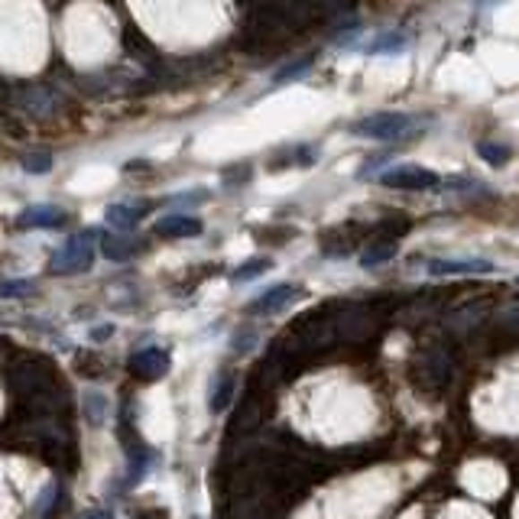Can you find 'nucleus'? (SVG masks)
I'll return each mask as SVG.
<instances>
[{
	"label": "nucleus",
	"instance_id": "11",
	"mask_svg": "<svg viewBox=\"0 0 519 519\" xmlns=\"http://www.w3.org/2000/svg\"><path fill=\"white\" fill-rule=\"evenodd\" d=\"M396 256V238H384V240H374L370 247L360 254V264L364 266H376V264H386Z\"/></svg>",
	"mask_w": 519,
	"mask_h": 519
},
{
	"label": "nucleus",
	"instance_id": "17",
	"mask_svg": "<svg viewBox=\"0 0 519 519\" xmlns=\"http://www.w3.org/2000/svg\"><path fill=\"white\" fill-rule=\"evenodd\" d=\"M402 46H406V36H400V33H384L374 46H370V52H396V49H402Z\"/></svg>",
	"mask_w": 519,
	"mask_h": 519
},
{
	"label": "nucleus",
	"instance_id": "2",
	"mask_svg": "<svg viewBox=\"0 0 519 519\" xmlns=\"http://www.w3.org/2000/svg\"><path fill=\"white\" fill-rule=\"evenodd\" d=\"M94 264V230H82L62 244L52 254V272L56 276H75V272L91 270Z\"/></svg>",
	"mask_w": 519,
	"mask_h": 519
},
{
	"label": "nucleus",
	"instance_id": "8",
	"mask_svg": "<svg viewBox=\"0 0 519 519\" xmlns=\"http://www.w3.org/2000/svg\"><path fill=\"white\" fill-rule=\"evenodd\" d=\"M153 230L160 238H195V234H202V221L192 214H166L156 221Z\"/></svg>",
	"mask_w": 519,
	"mask_h": 519
},
{
	"label": "nucleus",
	"instance_id": "16",
	"mask_svg": "<svg viewBox=\"0 0 519 519\" xmlns=\"http://www.w3.org/2000/svg\"><path fill=\"white\" fill-rule=\"evenodd\" d=\"M270 260H266V256H256V260H247V264L240 266L238 272H234V280L238 282H244V280H256V276H264L266 270H270Z\"/></svg>",
	"mask_w": 519,
	"mask_h": 519
},
{
	"label": "nucleus",
	"instance_id": "10",
	"mask_svg": "<svg viewBox=\"0 0 519 519\" xmlns=\"http://www.w3.org/2000/svg\"><path fill=\"white\" fill-rule=\"evenodd\" d=\"M140 218H143V208H136V204H111L108 208V224L117 228L120 234L134 230L140 224Z\"/></svg>",
	"mask_w": 519,
	"mask_h": 519
},
{
	"label": "nucleus",
	"instance_id": "5",
	"mask_svg": "<svg viewBox=\"0 0 519 519\" xmlns=\"http://www.w3.org/2000/svg\"><path fill=\"white\" fill-rule=\"evenodd\" d=\"M127 367L140 376V380H160V376H166V370H169V350H162V348L136 350Z\"/></svg>",
	"mask_w": 519,
	"mask_h": 519
},
{
	"label": "nucleus",
	"instance_id": "1",
	"mask_svg": "<svg viewBox=\"0 0 519 519\" xmlns=\"http://www.w3.org/2000/svg\"><path fill=\"white\" fill-rule=\"evenodd\" d=\"M419 127V120L412 114H400V111H380L370 114V117H360L350 134L367 136V140H384V143H393V140H406L412 130Z\"/></svg>",
	"mask_w": 519,
	"mask_h": 519
},
{
	"label": "nucleus",
	"instance_id": "3",
	"mask_svg": "<svg viewBox=\"0 0 519 519\" xmlns=\"http://www.w3.org/2000/svg\"><path fill=\"white\" fill-rule=\"evenodd\" d=\"M380 186L402 188V192H428V188L442 186V179H438V172L426 169V166H396L380 176Z\"/></svg>",
	"mask_w": 519,
	"mask_h": 519
},
{
	"label": "nucleus",
	"instance_id": "6",
	"mask_svg": "<svg viewBox=\"0 0 519 519\" xmlns=\"http://www.w3.org/2000/svg\"><path fill=\"white\" fill-rule=\"evenodd\" d=\"M62 224H65V212L56 204H36V208H26L17 218V228L23 230H56Z\"/></svg>",
	"mask_w": 519,
	"mask_h": 519
},
{
	"label": "nucleus",
	"instance_id": "4",
	"mask_svg": "<svg viewBox=\"0 0 519 519\" xmlns=\"http://www.w3.org/2000/svg\"><path fill=\"white\" fill-rule=\"evenodd\" d=\"M298 296H302V290H298V286H292V282H282V286H272V290H266L264 296H256L254 302L247 306V312H250V316H272V312H282V308H290Z\"/></svg>",
	"mask_w": 519,
	"mask_h": 519
},
{
	"label": "nucleus",
	"instance_id": "18",
	"mask_svg": "<svg viewBox=\"0 0 519 519\" xmlns=\"http://www.w3.org/2000/svg\"><path fill=\"white\" fill-rule=\"evenodd\" d=\"M308 68H312V59H298L296 65H290V68H282L280 75L272 78L276 85H286V82H292V78H298V75H306Z\"/></svg>",
	"mask_w": 519,
	"mask_h": 519
},
{
	"label": "nucleus",
	"instance_id": "21",
	"mask_svg": "<svg viewBox=\"0 0 519 519\" xmlns=\"http://www.w3.org/2000/svg\"><path fill=\"white\" fill-rule=\"evenodd\" d=\"M82 519H114L108 510H94V513H88V516H82Z\"/></svg>",
	"mask_w": 519,
	"mask_h": 519
},
{
	"label": "nucleus",
	"instance_id": "15",
	"mask_svg": "<svg viewBox=\"0 0 519 519\" xmlns=\"http://www.w3.org/2000/svg\"><path fill=\"white\" fill-rule=\"evenodd\" d=\"M477 153L484 156L490 166H506L510 162V146H503V143H477Z\"/></svg>",
	"mask_w": 519,
	"mask_h": 519
},
{
	"label": "nucleus",
	"instance_id": "12",
	"mask_svg": "<svg viewBox=\"0 0 519 519\" xmlns=\"http://www.w3.org/2000/svg\"><path fill=\"white\" fill-rule=\"evenodd\" d=\"M85 412L94 426H104L108 422V396L104 393H85Z\"/></svg>",
	"mask_w": 519,
	"mask_h": 519
},
{
	"label": "nucleus",
	"instance_id": "22",
	"mask_svg": "<svg viewBox=\"0 0 519 519\" xmlns=\"http://www.w3.org/2000/svg\"><path fill=\"white\" fill-rule=\"evenodd\" d=\"M516 286H519V280H516Z\"/></svg>",
	"mask_w": 519,
	"mask_h": 519
},
{
	"label": "nucleus",
	"instance_id": "13",
	"mask_svg": "<svg viewBox=\"0 0 519 519\" xmlns=\"http://www.w3.org/2000/svg\"><path fill=\"white\" fill-rule=\"evenodd\" d=\"M230 396H234V376L221 374L218 376V386H214V393H212V412H224V406L230 402Z\"/></svg>",
	"mask_w": 519,
	"mask_h": 519
},
{
	"label": "nucleus",
	"instance_id": "20",
	"mask_svg": "<svg viewBox=\"0 0 519 519\" xmlns=\"http://www.w3.org/2000/svg\"><path fill=\"white\" fill-rule=\"evenodd\" d=\"M56 494H59V487L49 484V487H46V497H39V510H43V516L52 510V503H56Z\"/></svg>",
	"mask_w": 519,
	"mask_h": 519
},
{
	"label": "nucleus",
	"instance_id": "7",
	"mask_svg": "<svg viewBox=\"0 0 519 519\" xmlns=\"http://www.w3.org/2000/svg\"><path fill=\"white\" fill-rule=\"evenodd\" d=\"M428 270L435 276H480V272H497V264L490 260H432Z\"/></svg>",
	"mask_w": 519,
	"mask_h": 519
},
{
	"label": "nucleus",
	"instance_id": "9",
	"mask_svg": "<svg viewBox=\"0 0 519 519\" xmlns=\"http://www.w3.org/2000/svg\"><path fill=\"white\" fill-rule=\"evenodd\" d=\"M101 250L108 260H130V256L140 250V240L127 238V234H108V238L101 240Z\"/></svg>",
	"mask_w": 519,
	"mask_h": 519
},
{
	"label": "nucleus",
	"instance_id": "14",
	"mask_svg": "<svg viewBox=\"0 0 519 519\" xmlns=\"http://www.w3.org/2000/svg\"><path fill=\"white\" fill-rule=\"evenodd\" d=\"M36 282L33 280H0V298H23L33 296Z\"/></svg>",
	"mask_w": 519,
	"mask_h": 519
},
{
	"label": "nucleus",
	"instance_id": "19",
	"mask_svg": "<svg viewBox=\"0 0 519 519\" xmlns=\"http://www.w3.org/2000/svg\"><path fill=\"white\" fill-rule=\"evenodd\" d=\"M23 169L33 172V176H39V172H49L52 169V156L49 153H33L23 160Z\"/></svg>",
	"mask_w": 519,
	"mask_h": 519
}]
</instances>
